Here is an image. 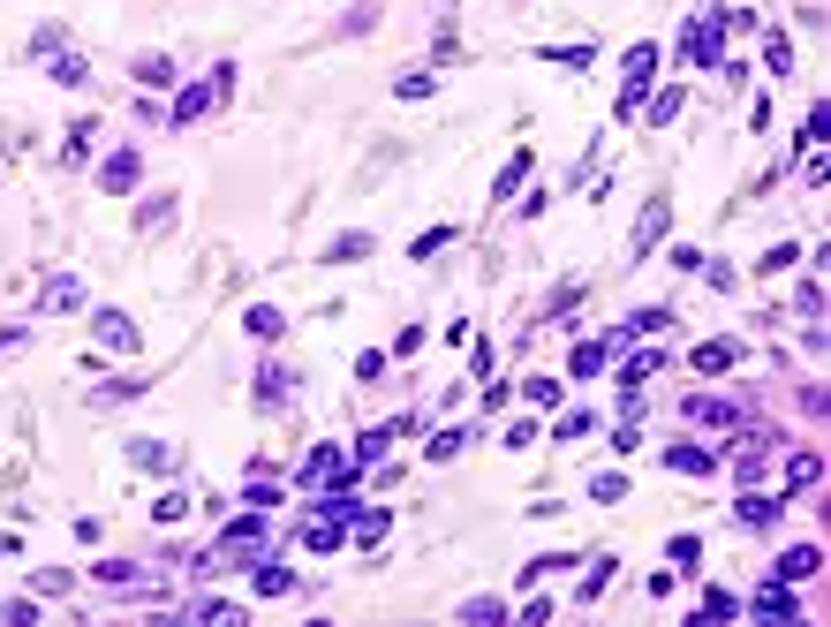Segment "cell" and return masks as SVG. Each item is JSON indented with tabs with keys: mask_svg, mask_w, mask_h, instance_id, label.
<instances>
[{
	"mask_svg": "<svg viewBox=\"0 0 831 627\" xmlns=\"http://www.w3.org/2000/svg\"><path fill=\"white\" fill-rule=\"evenodd\" d=\"M658 61H665V46H658V38H635V46L620 53V106H612L620 121H635V114H643V91H650V76H658Z\"/></svg>",
	"mask_w": 831,
	"mask_h": 627,
	"instance_id": "1",
	"label": "cell"
},
{
	"mask_svg": "<svg viewBox=\"0 0 831 627\" xmlns=\"http://www.w3.org/2000/svg\"><path fill=\"white\" fill-rule=\"evenodd\" d=\"M227 99H235V61H220L212 76H204V84H182V91H174L167 121H174V129H189V121H204L212 106H227Z\"/></svg>",
	"mask_w": 831,
	"mask_h": 627,
	"instance_id": "2",
	"label": "cell"
},
{
	"mask_svg": "<svg viewBox=\"0 0 831 627\" xmlns=\"http://www.w3.org/2000/svg\"><path fill=\"white\" fill-rule=\"evenodd\" d=\"M680 61L688 68H718L726 61V8H703V16L680 31Z\"/></svg>",
	"mask_w": 831,
	"mask_h": 627,
	"instance_id": "3",
	"label": "cell"
},
{
	"mask_svg": "<svg viewBox=\"0 0 831 627\" xmlns=\"http://www.w3.org/2000/svg\"><path fill=\"white\" fill-rule=\"evenodd\" d=\"M741 612H748V620H779V627H801V597H794V582H764L756 597H741Z\"/></svg>",
	"mask_w": 831,
	"mask_h": 627,
	"instance_id": "4",
	"label": "cell"
},
{
	"mask_svg": "<svg viewBox=\"0 0 831 627\" xmlns=\"http://www.w3.org/2000/svg\"><path fill=\"white\" fill-rule=\"evenodd\" d=\"M220 552H227V560H235V567H250L257 560V552H265V514H235V522H227L220 529Z\"/></svg>",
	"mask_w": 831,
	"mask_h": 627,
	"instance_id": "5",
	"label": "cell"
},
{
	"mask_svg": "<svg viewBox=\"0 0 831 627\" xmlns=\"http://www.w3.org/2000/svg\"><path fill=\"white\" fill-rule=\"evenodd\" d=\"M816 575H824V544H816V537L786 544L779 560H771V582H794V590H801V582H816Z\"/></svg>",
	"mask_w": 831,
	"mask_h": 627,
	"instance_id": "6",
	"label": "cell"
},
{
	"mask_svg": "<svg viewBox=\"0 0 831 627\" xmlns=\"http://www.w3.org/2000/svg\"><path fill=\"white\" fill-rule=\"evenodd\" d=\"M91 333H99V348H114V356H136V348H144V325H136L129 310H91Z\"/></svg>",
	"mask_w": 831,
	"mask_h": 627,
	"instance_id": "7",
	"label": "cell"
},
{
	"mask_svg": "<svg viewBox=\"0 0 831 627\" xmlns=\"http://www.w3.org/2000/svg\"><path fill=\"white\" fill-rule=\"evenodd\" d=\"M348 461H340V446H310L303 454V469H295V484H303V492H325V484H348Z\"/></svg>",
	"mask_w": 831,
	"mask_h": 627,
	"instance_id": "8",
	"label": "cell"
},
{
	"mask_svg": "<svg viewBox=\"0 0 831 627\" xmlns=\"http://www.w3.org/2000/svg\"><path fill=\"white\" fill-rule=\"evenodd\" d=\"M665 325H680V318H673V303H643V310H628V325H620V333H605V340H612V356H620L628 340H658Z\"/></svg>",
	"mask_w": 831,
	"mask_h": 627,
	"instance_id": "9",
	"label": "cell"
},
{
	"mask_svg": "<svg viewBox=\"0 0 831 627\" xmlns=\"http://www.w3.org/2000/svg\"><path fill=\"white\" fill-rule=\"evenodd\" d=\"M136 182H144V152H136V144L106 152V167H99V189H106V197H129Z\"/></svg>",
	"mask_w": 831,
	"mask_h": 627,
	"instance_id": "10",
	"label": "cell"
},
{
	"mask_svg": "<svg viewBox=\"0 0 831 627\" xmlns=\"http://www.w3.org/2000/svg\"><path fill=\"white\" fill-rule=\"evenodd\" d=\"M408 431H416V416H386V424H371V431L356 439V454H348V461H356V469H371V461H386V446L408 439Z\"/></svg>",
	"mask_w": 831,
	"mask_h": 627,
	"instance_id": "11",
	"label": "cell"
},
{
	"mask_svg": "<svg viewBox=\"0 0 831 627\" xmlns=\"http://www.w3.org/2000/svg\"><path fill=\"white\" fill-rule=\"evenodd\" d=\"M288 393H295V371L288 363H265V371H257V416H280V408H288Z\"/></svg>",
	"mask_w": 831,
	"mask_h": 627,
	"instance_id": "12",
	"label": "cell"
},
{
	"mask_svg": "<svg viewBox=\"0 0 831 627\" xmlns=\"http://www.w3.org/2000/svg\"><path fill=\"white\" fill-rule=\"evenodd\" d=\"M665 227H673V197H650V204H643V220H635V235H628V250H635V257H650Z\"/></svg>",
	"mask_w": 831,
	"mask_h": 627,
	"instance_id": "13",
	"label": "cell"
},
{
	"mask_svg": "<svg viewBox=\"0 0 831 627\" xmlns=\"http://www.w3.org/2000/svg\"><path fill=\"white\" fill-rule=\"evenodd\" d=\"M356 257H378V235L371 227H348V235H333L318 250V265H356Z\"/></svg>",
	"mask_w": 831,
	"mask_h": 627,
	"instance_id": "14",
	"label": "cell"
},
{
	"mask_svg": "<svg viewBox=\"0 0 831 627\" xmlns=\"http://www.w3.org/2000/svg\"><path fill=\"white\" fill-rule=\"evenodd\" d=\"M567 567H582L575 544H560V552H537V560H522V590H544L552 575H567Z\"/></svg>",
	"mask_w": 831,
	"mask_h": 627,
	"instance_id": "15",
	"label": "cell"
},
{
	"mask_svg": "<svg viewBox=\"0 0 831 627\" xmlns=\"http://www.w3.org/2000/svg\"><path fill=\"white\" fill-rule=\"evenodd\" d=\"M46 84H61V91H84V84H91V61H84L76 46L46 53Z\"/></svg>",
	"mask_w": 831,
	"mask_h": 627,
	"instance_id": "16",
	"label": "cell"
},
{
	"mask_svg": "<svg viewBox=\"0 0 831 627\" xmlns=\"http://www.w3.org/2000/svg\"><path fill=\"white\" fill-rule=\"evenodd\" d=\"M741 356H748L741 340H703L696 356H688V371H696V378H718V371H733V363H741Z\"/></svg>",
	"mask_w": 831,
	"mask_h": 627,
	"instance_id": "17",
	"label": "cell"
},
{
	"mask_svg": "<svg viewBox=\"0 0 831 627\" xmlns=\"http://www.w3.org/2000/svg\"><path fill=\"white\" fill-rule=\"evenodd\" d=\"M786 499L794 492H816V484H824V454H816V446H801V454H786Z\"/></svg>",
	"mask_w": 831,
	"mask_h": 627,
	"instance_id": "18",
	"label": "cell"
},
{
	"mask_svg": "<svg viewBox=\"0 0 831 627\" xmlns=\"http://www.w3.org/2000/svg\"><path fill=\"white\" fill-rule=\"evenodd\" d=\"M665 469H680V476H718V454H711V446H696V439H673V446H665Z\"/></svg>",
	"mask_w": 831,
	"mask_h": 627,
	"instance_id": "19",
	"label": "cell"
},
{
	"mask_svg": "<svg viewBox=\"0 0 831 627\" xmlns=\"http://www.w3.org/2000/svg\"><path fill=\"white\" fill-rule=\"evenodd\" d=\"M665 363H673V348H643V356H628V363H620V393H643Z\"/></svg>",
	"mask_w": 831,
	"mask_h": 627,
	"instance_id": "20",
	"label": "cell"
},
{
	"mask_svg": "<svg viewBox=\"0 0 831 627\" xmlns=\"http://www.w3.org/2000/svg\"><path fill=\"white\" fill-rule=\"evenodd\" d=\"M393 99H439V61H416V68H401V76H393Z\"/></svg>",
	"mask_w": 831,
	"mask_h": 627,
	"instance_id": "21",
	"label": "cell"
},
{
	"mask_svg": "<svg viewBox=\"0 0 831 627\" xmlns=\"http://www.w3.org/2000/svg\"><path fill=\"white\" fill-rule=\"evenodd\" d=\"M38 310H46V318H61V310H84V280H76V272H53L46 295H38Z\"/></svg>",
	"mask_w": 831,
	"mask_h": 627,
	"instance_id": "22",
	"label": "cell"
},
{
	"mask_svg": "<svg viewBox=\"0 0 831 627\" xmlns=\"http://www.w3.org/2000/svg\"><path fill=\"white\" fill-rule=\"evenodd\" d=\"M582 560H590V552H582ZM612 575H620V552H605V560H590V575L575 582V605H597V597L612 590Z\"/></svg>",
	"mask_w": 831,
	"mask_h": 627,
	"instance_id": "23",
	"label": "cell"
},
{
	"mask_svg": "<svg viewBox=\"0 0 831 627\" xmlns=\"http://www.w3.org/2000/svg\"><path fill=\"white\" fill-rule=\"evenodd\" d=\"M129 461H136V469H152V476H174V469H182V454H174L167 439H129Z\"/></svg>",
	"mask_w": 831,
	"mask_h": 627,
	"instance_id": "24",
	"label": "cell"
},
{
	"mask_svg": "<svg viewBox=\"0 0 831 627\" xmlns=\"http://www.w3.org/2000/svg\"><path fill=\"white\" fill-rule=\"evenodd\" d=\"M741 529H779V514H786V499H771V492H741Z\"/></svg>",
	"mask_w": 831,
	"mask_h": 627,
	"instance_id": "25",
	"label": "cell"
},
{
	"mask_svg": "<svg viewBox=\"0 0 831 627\" xmlns=\"http://www.w3.org/2000/svg\"><path fill=\"white\" fill-rule=\"evenodd\" d=\"M529 174H537V152H529V144H522V152H514V159H507V167H499V174H492V204H507V197H514V189H522V182H529Z\"/></svg>",
	"mask_w": 831,
	"mask_h": 627,
	"instance_id": "26",
	"label": "cell"
},
{
	"mask_svg": "<svg viewBox=\"0 0 831 627\" xmlns=\"http://www.w3.org/2000/svg\"><path fill=\"white\" fill-rule=\"evenodd\" d=\"M242 333H250V340H280V333H288V310H280V303H250V310H242Z\"/></svg>",
	"mask_w": 831,
	"mask_h": 627,
	"instance_id": "27",
	"label": "cell"
},
{
	"mask_svg": "<svg viewBox=\"0 0 831 627\" xmlns=\"http://www.w3.org/2000/svg\"><path fill=\"white\" fill-rule=\"evenodd\" d=\"M680 106H688V84H665V91H658V99H650L635 121H650V129H673V121H680Z\"/></svg>",
	"mask_w": 831,
	"mask_h": 627,
	"instance_id": "28",
	"label": "cell"
},
{
	"mask_svg": "<svg viewBox=\"0 0 831 627\" xmlns=\"http://www.w3.org/2000/svg\"><path fill=\"white\" fill-rule=\"evenodd\" d=\"M129 76H136V84H144V91H167V84H182V76H174V61H167V53H136V61H129Z\"/></svg>",
	"mask_w": 831,
	"mask_h": 627,
	"instance_id": "29",
	"label": "cell"
},
{
	"mask_svg": "<svg viewBox=\"0 0 831 627\" xmlns=\"http://www.w3.org/2000/svg\"><path fill=\"white\" fill-rule=\"evenodd\" d=\"M174 204H182V197H174V189H152V197L136 204V235H159V227L174 220Z\"/></svg>",
	"mask_w": 831,
	"mask_h": 627,
	"instance_id": "30",
	"label": "cell"
},
{
	"mask_svg": "<svg viewBox=\"0 0 831 627\" xmlns=\"http://www.w3.org/2000/svg\"><path fill=\"white\" fill-rule=\"evenodd\" d=\"M605 363H612V340L597 333V340H582L575 356H567V378H597V371H605Z\"/></svg>",
	"mask_w": 831,
	"mask_h": 627,
	"instance_id": "31",
	"label": "cell"
},
{
	"mask_svg": "<svg viewBox=\"0 0 831 627\" xmlns=\"http://www.w3.org/2000/svg\"><path fill=\"white\" fill-rule=\"evenodd\" d=\"M136 393H152V378H106V386H91V408H121V401H136Z\"/></svg>",
	"mask_w": 831,
	"mask_h": 627,
	"instance_id": "32",
	"label": "cell"
},
{
	"mask_svg": "<svg viewBox=\"0 0 831 627\" xmlns=\"http://www.w3.org/2000/svg\"><path fill=\"white\" fill-rule=\"evenodd\" d=\"M680 416H688V424H741V408L718 401V393H696V401L680 408Z\"/></svg>",
	"mask_w": 831,
	"mask_h": 627,
	"instance_id": "33",
	"label": "cell"
},
{
	"mask_svg": "<svg viewBox=\"0 0 831 627\" xmlns=\"http://www.w3.org/2000/svg\"><path fill=\"white\" fill-rule=\"evenodd\" d=\"M582 492H590V507H620V499H628V469H597Z\"/></svg>",
	"mask_w": 831,
	"mask_h": 627,
	"instance_id": "34",
	"label": "cell"
},
{
	"mask_svg": "<svg viewBox=\"0 0 831 627\" xmlns=\"http://www.w3.org/2000/svg\"><path fill=\"white\" fill-rule=\"evenodd\" d=\"M91 136H99V121H68V136H61V167H84V159H91Z\"/></svg>",
	"mask_w": 831,
	"mask_h": 627,
	"instance_id": "35",
	"label": "cell"
},
{
	"mask_svg": "<svg viewBox=\"0 0 831 627\" xmlns=\"http://www.w3.org/2000/svg\"><path fill=\"white\" fill-rule=\"evenodd\" d=\"M454 242H461V227H424V235L408 242V265H431V257L454 250Z\"/></svg>",
	"mask_w": 831,
	"mask_h": 627,
	"instance_id": "36",
	"label": "cell"
},
{
	"mask_svg": "<svg viewBox=\"0 0 831 627\" xmlns=\"http://www.w3.org/2000/svg\"><path fill=\"white\" fill-rule=\"evenodd\" d=\"M537 61H552V68H567V76H582V68L597 61V46L582 38V46H537Z\"/></svg>",
	"mask_w": 831,
	"mask_h": 627,
	"instance_id": "37",
	"label": "cell"
},
{
	"mask_svg": "<svg viewBox=\"0 0 831 627\" xmlns=\"http://www.w3.org/2000/svg\"><path fill=\"white\" fill-rule=\"evenodd\" d=\"M295 590V575L280 560H257V575H250V597H288Z\"/></svg>",
	"mask_w": 831,
	"mask_h": 627,
	"instance_id": "38",
	"label": "cell"
},
{
	"mask_svg": "<svg viewBox=\"0 0 831 627\" xmlns=\"http://www.w3.org/2000/svg\"><path fill=\"white\" fill-rule=\"evenodd\" d=\"M665 560H673V575H696V560H703V537H696V529H680V537L665 544Z\"/></svg>",
	"mask_w": 831,
	"mask_h": 627,
	"instance_id": "39",
	"label": "cell"
},
{
	"mask_svg": "<svg viewBox=\"0 0 831 627\" xmlns=\"http://www.w3.org/2000/svg\"><path fill=\"white\" fill-rule=\"evenodd\" d=\"M469 439H476L469 424H454V431H431V439H424V461H454V454H461Z\"/></svg>",
	"mask_w": 831,
	"mask_h": 627,
	"instance_id": "40",
	"label": "cell"
},
{
	"mask_svg": "<svg viewBox=\"0 0 831 627\" xmlns=\"http://www.w3.org/2000/svg\"><path fill=\"white\" fill-rule=\"evenodd\" d=\"M378 16H386L378 0H356V8L340 16V31H333V38H363V31H378Z\"/></svg>",
	"mask_w": 831,
	"mask_h": 627,
	"instance_id": "41",
	"label": "cell"
},
{
	"mask_svg": "<svg viewBox=\"0 0 831 627\" xmlns=\"http://www.w3.org/2000/svg\"><path fill=\"white\" fill-rule=\"evenodd\" d=\"M454 620H469V627H484V620H507V597H461V612Z\"/></svg>",
	"mask_w": 831,
	"mask_h": 627,
	"instance_id": "42",
	"label": "cell"
},
{
	"mask_svg": "<svg viewBox=\"0 0 831 627\" xmlns=\"http://www.w3.org/2000/svg\"><path fill=\"white\" fill-rule=\"evenodd\" d=\"M242 499H250V507H257V514H272V507H280V499H288V492H280V484H272V476H265V469H257V476H250V484H242Z\"/></svg>",
	"mask_w": 831,
	"mask_h": 627,
	"instance_id": "43",
	"label": "cell"
},
{
	"mask_svg": "<svg viewBox=\"0 0 831 627\" xmlns=\"http://www.w3.org/2000/svg\"><path fill=\"white\" fill-rule=\"evenodd\" d=\"M764 68H771V76H794V38H786V31L764 38Z\"/></svg>",
	"mask_w": 831,
	"mask_h": 627,
	"instance_id": "44",
	"label": "cell"
},
{
	"mask_svg": "<svg viewBox=\"0 0 831 627\" xmlns=\"http://www.w3.org/2000/svg\"><path fill=\"white\" fill-rule=\"evenodd\" d=\"M560 393H567V386H560V378H544V371L522 378V401H529V408H560Z\"/></svg>",
	"mask_w": 831,
	"mask_h": 627,
	"instance_id": "45",
	"label": "cell"
},
{
	"mask_svg": "<svg viewBox=\"0 0 831 627\" xmlns=\"http://www.w3.org/2000/svg\"><path fill=\"white\" fill-rule=\"evenodd\" d=\"M696 620H741V597H733V590H703Z\"/></svg>",
	"mask_w": 831,
	"mask_h": 627,
	"instance_id": "46",
	"label": "cell"
},
{
	"mask_svg": "<svg viewBox=\"0 0 831 627\" xmlns=\"http://www.w3.org/2000/svg\"><path fill=\"white\" fill-rule=\"evenodd\" d=\"M189 620H242L235 597H189Z\"/></svg>",
	"mask_w": 831,
	"mask_h": 627,
	"instance_id": "47",
	"label": "cell"
},
{
	"mask_svg": "<svg viewBox=\"0 0 831 627\" xmlns=\"http://www.w3.org/2000/svg\"><path fill=\"white\" fill-rule=\"evenodd\" d=\"M590 431H597V416H590V408H567V416H560V424H552V439H590Z\"/></svg>",
	"mask_w": 831,
	"mask_h": 627,
	"instance_id": "48",
	"label": "cell"
},
{
	"mask_svg": "<svg viewBox=\"0 0 831 627\" xmlns=\"http://www.w3.org/2000/svg\"><path fill=\"white\" fill-rule=\"evenodd\" d=\"M801 265V250H794V242H771V250H764V265H756V272H771V280H779V272H794Z\"/></svg>",
	"mask_w": 831,
	"mask_h": 627,
	"instance_id": "49",
	"label": "cell"
},
{
	"mask_svg": "<svg viewBox=\"0 0 831 627\" xmlns=\"http://www.w3.org/2000/svg\"><path fill=\"white\" fill-rule=\"evenodd\" d=\"M529 446H537V416H514L507 424V454H529Z\"/></svg>",
	"mask_w": 831,
	"mask_h": 627,
	"instance_id": "50",
	"label": "cell"
},
{
	"mask_svg": "<svg viewBox=\"0 0 831 627\" xmlns=\"http://www.w3.org/2000/svg\"><path fill=\"white\" fill-rule=\"evenodd\" d=\"M386 348H363V356H356V378H363V386H378V378H386Z\"/></svg>",
	"mask_w": 831,
	"mask_h": 627,
	"instance_id": "51",
	"label": "cell"
},
{
	"mask_svg": "<svg viewBox=\"0 0 831 627\" xmlns=\"http://www.w3.org/2000/svg\"><path fill=\"white\" fill-rule=\"evenodd\" d=\"M514 620H522V627H544V620H552V597H544V590H529V597H522V612H514Z\"/></svg>",
	"mask_w": 831,
	"mask_h": 627,
	"instance_id": "52",
	"label": "cell"
},
{
	"mask_svg": "<svg viewBox=\"0 0 831 627\" xmlns=\"http://www.w3.org/2000/svg\"><path fill=\"white\" fill-rule=\"evenodd\" d=\"M182 514H189V492H159L152 499V522H182Z\"/></svg>",
	"mask_w": 831,
	"mask_h": 627,
	"instance_id": "53",
	"label": "cell"
},
{
	"mask_svg": "<svg viewBox=\"0 0 831 627\" xmlns=\"http://www.w3.org/2000/svg\"><path fill=\"white\" fill-rule=\"evenodd\" d=\"M665 265H673V272H703V250H696V242H673V250H665Z\"/></svg>",
	"mask_w": 831,
	"mask_h": 627,
	"instance_id": "54",
	"label": "cell"
},
{
	"mask_svg": "<svg viewBox=\"0 0 831 627\" xmlns=\"http://www.w3.org/2000/svg\"><path fill=\"white\" fill-rule=\"evenodd\" d=\"M61 38H68L61 23H38V31H31V53H38V61H46V53H61Z\"/></svg>",
	"mask_w": 831,
	"mask_h": 627,
	"instance_id": "55",
	"label": "cell"
},
{
	"mask_svg": "<svg viewBox=\"0 0 831 627\" xmlns=\"http://www.w3.org/2000/svg\"><path fill=\"white\" fill-rule=\"evenodd\" d=\"M31 590H38V597H61V590H68V567H38Z\"/></svg>",
	"mask_w": 831,
	"mask_h": 627,
	"instance_id": "56",
	"label": "cell"
},
{
	"mask_svg": "<svg viewBox=\"0 0 831 627\" xmlns=\"http://www.w3.org/2000/svg\"><path fill=\"white\" fill-rule=\"evenodd\" d=\"M801 318H824V280H816V272L801 280Z\"/></svg>",
	"mask_w": 831,
	"mask_h": 627,
	"instance_id": "57",
	"label": "cell"
},
{
	"mask_svg": "<svg viewBox=\"0 0 831 627\" xmlns=\"http://www.w3.org/2000/svg\"><path fill=\"white\" fill-rule=\"evenodd\" d=\"M0 620H16V627H31V620H38V597H8V605H0Z\"/></svg>",
	"mask_w": 831,
	"mask_h": 627,
	"instance_id": "58",
	"label": "cell"
},
{
	"mask_svg": "<svg viewBox=\"0 0 831 627\" xmlns=\"http://www.w3.org/2000/svg\"><path fill=\"white\" fill-rule=\"evenodd\" d=\"M91 575H99V582H114V590H121V582H136V567H129V560H99Z\"/></svg>",
	"mask_w": 831,
	"mask_h": 627,
	"instance_id": "59",
	"label": "cell"
},
{
	"mask_svg": "<svg viewBox=\"0 0 831 627\" xmlns=\"http://www.w3.org/2000/svg\"><path fill=\"white\" fill-rule=\"evenodd\" d=\"M703 280H711L718 295H726V288H741V272H733V265H711V257H703Z\"/></svg>",
	"mask_w": 831,
	"mask_h": 627,
	"instance_id": "60",
	"label": "cell"
},
{
	"mask_svg": "<svg viewBox=\"0 0 831 627\" xmlns=\"http://www.w3.org/2000/svg\"><path fill=\"white\" fill-rule=\"evenodd\" d=\"M23 340H31V325H0V356H8V348H23Z\"/></svg>",
	"mask_w": 831,
	"mask_h": 627,
	"instance_id": "61",
	"label": "cell"
},
{
	"mask_svg": "<svg viewBox=\"0 0 831 627\" xmlns=\"http://www.w3.org/2000/svg\"><path fill=\"white\" fill-rule=\"evenodd\" d=\"M16 552H23V544H16V537H0V560H16Z\"/></svg>",
	"mask_w": 831,
	"mask_h": 627,
	"instance_id": "62",
	"label": "cell"
}]
</instances>
